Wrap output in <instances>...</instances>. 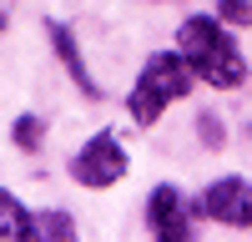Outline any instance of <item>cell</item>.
<instances>
[{
	"mask_svg": "<svg viewBox=\"0 0 252 242\" xmlns=\"http://www.w3.org/2000/svg\"><path fill=\"white\" fill-rule=\"evenodd\" d=\"M177 51L187 56L192 76H202L217 91H237L247 81V60L237 51V40L222 30V15H187L177 30Z\"/></svg>",
	"mask_w": 252,
	"mask_h": 242,
	"instance_id": "cell-1",
	"label": "cell"
},
{
	"mask_svg": "<svg viewBox=\"0 0 252 242\" xmlns=\"http://www.w3.org/2000/svg\"><path fill=\"white\" fill-rule=\"evenodd\" d=\"M187 91H192V66H187V56L182 51H157L141 66L131 96H126V111H131L136 126H157L161 111L172 106V101H182Z\"/></svg>",
	"mask_w": 252,
	"mask_h": 242,
	"instance_id": "cell-2",
	"label": "cell"
},
{
	"mask_svg": "<svg viewBox=\"0 0 252 242\" xmlns=\"http://www.w3.org/2000/svg\"><path fill=\"white\" fill-rule=\"evenodd\" d=\"M71 177L81 182V187H91V192L116 187V182L126 177V151H121V141H116L111 131H96L86 147L71 156Z\"/></svg>",
	"mask_w": 252,
	"mask_h": 242,
	"instance_id": "cell-3",
	"label": "cell"
},
{
	"mask_svg": "<svg viewBox=\"0 0 252 242\" xmlns=\"http://www.w3.org/2000/svg\"><path fill=\"white\" fill-rule=\"evenodd\" d=\"M197 212L227 222V227H252V182L247 177H222L197 197Z\"/></svg>",
	"mask_w": 252,
	"mask_h": 242,
	"instance_id": "cell-4",
	"label": "cell"
},
{
	"mask_svg": "<svg viewBox=\"0 0 252 242\" xmlns=\"http://www.w3.org/2000/svg\"><path fill=\"white\" fill-rule=\"evenodd\" d=\"M146 227H152L157 242H187V237H192V222H187L182 192L172 187V182H161V187L146 197Z\"/></svg>",
	"mask_w": 252,
	"mask_h": 242,
	"instance_id": "cell-5",
	"label": "cell"
},
{
	"mask_svg": "<svg viewBox=\"0 0 252 242\" xmlns=\"http://www.w3.org/2000/svg\"><path fill=\"white\" fill-rule=\"evenodd\" d=\"M46 35H51V51H56V60H61V66H66V76L76 81V91L86 96V101H96V96H101V86H96V76L86 71V60H81V46H76L71 26H61V20H46Z\"/></svg>",
	"mask_w": 252,
	"mask_h": 242,
	"instance_id": "cell-6",
	"label": "cell"
},
{
	"mask_svg": "<svg viewBox=\"0 0 252 242\" xmlns=\"http://www.w3.org/2000/svg\"><path fill=\"white\" fill-rule=\"evenodd\" d=\"M20 237H35V212H26L0 187V242H20Z\"/></svg>",
	"mask_w": 252,
	"mask_h": 242,
	"instance_id": "cell-7",
	"label": "cell"
},
{
	"mask_svg": "<svg viewBox=\"0 0 252 242\" xmlns=\"http://www.w3.org/2000/svg\"><path fill=\"white\" fill-rule=\"evenodd\" d=\"M35 237H61V242H71V237H76V222H71L66 212L46 207V212H35Z\"/></svg>",
	"mask_w": 252,
	"mask_h": 242,
	"instance_id": "cell-8",
	"label": "cell"
},
{
	"mask_svg": "<svg viewBox=\"0 0 252 242\" xmlns=\"http://www.w3.org/2000/svg\"><path fill=\"white\" fill-rule=\"evenodd\" d=\"M10 136H15L20 151H40V141H46V121H40V116H15Z\"/></svg>",
	"mask_w": 252,
	"mask_h": 242,
	"instance_id": "cell-9",
	"label": "cell"
},
{
	"mask_svg": "<svg viewBox=\"0 0 252 242\" xmlns=\"http://www.w3.org/2000/svg\"><path fill=\"white\" fill-rule=\"evenodd\" d=\"M222 26H252V0H217Z\"/></svg>",
	"mask_w": 252,
	"mask_h": 242,
	"instance_id": "cell-10",
	"label": "cell"
},
{
	"mask_svg": "<svg viewBox=\"0 0 252 242\" xmlns=\"http://www.w3.org/2000/svg\"><path fill=\"white\" fill-rule=\"evenodd\" d=\"M197 131H202V147H222V126H217V116H212V111H202V116H197Z\"/></svg>",
	"mask_w": 252,
	"mask_h": 242,
	"instance_id": "cell-11",
	"label": "cell"
},
{
	"mask_svg": "<svg viewBox=\"0 0 252 242\" xmlns=\"http://www.w3.org/2000/svg\"><path fill=\"white\" fill-rule=\"evenodd\" d=\"M0 30H5V10H0Z\"/></svg>",
	"mask_w": 252,
	"mask_h": 242,
	"instance_id": "cell-12",
	"label": "cell"
}]
</instances>
